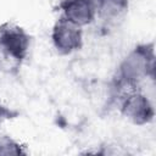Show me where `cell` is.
Here are the masks:
<instances>
[{
	"instance_id": "6da1fadb",
	"label": "cell",
	"mask_w": 156,
	"mask_h": 156,
	"mask_svg": "<svg viewBox=\"0 0 156 156\" xmlns=\"http://www.w3.org/2000/svg\"><path fill=\"white\" fill-rule=\"evenodd\" d=\"M155 45L144 43L134 46L121 61L117 71V78L138 87L146 78H155Z\"/></svg>"
},
{
	"instance_id": "7a4b0ae2",
	"label": "cell",
	"mask_w": 156,
	"mask_h": 156,
	"mask_svg": "<svg viewBox=\"0 0 156 156\" xmlns=\"http://www.w3.org/2000/svg\"><path fill=\"white\" fill-rule=\"evenodd\" d=\"M29 46L30 35L23 27L11 21L0 24V54L5 62L21 65L28 55Z\"/></svg>"
},
{
	"instance_id": "3957f363",
	"label": "cell",
	"mask_w": 156,
	"mask_h": 156,
	"mask_svg": "<svg viewBox=\"0 0 156 156\" xmlns=\"http://www.w3.org/2000/svg\"><path fill=\"white\" fill-rule=\"evenodd\" d=\"M118 106L122 116L136 126L147 124L155 117L152 102L144 93L138 89L124 96Z\"/></svg>"
},
{
	"instance_id": "277c9868",
	"label": "cell",
	"mask_w": 156,
	"mask_h": 156,
	"mask_svg": "<svg viewBox=\"0 0 156 156\" xmlns=\"http://www.w3.org/2000/svg\"><path fill=\"white\" fill-rule=\"evenodd\" d=\"M51 41L60 55H69L83 46L82 27L76 26L61 16L52 27Z\"/></svg>"
},
{
	"instance_id": "5b68a950",
	"label": "cell",
	"mask_w": 156,
	"mask_h": 156,
	"mask_svg": "<svg viewBox=\"0 0 156 156\" xmlns=\"http://www.w3.org/2000/svg\"><path fill=\"white\" fill-rule=\"evenodd\" d=\"M58 9L63 18L78 27H85L96 18L95 0H62Z\"/></svg>"
},
{
	"instance_id": "8992f818",
	"label": "cell",
	"mask_w": 156,
	"mask_h": 156,
	"mask_svg": "<svg viewBox=\"0 0 156 156\" xmlns=\"http://www.w3.org/2000/svg\"><path fill=\"white\" fill-rule=\"evenodd\" d=\"M96 2V17L106 26L121 23L128 12V0H100Z\"/></svg>"
},
{
	"instance_id": "52a82bcc",
	"label": "cell",
	"mask_w": 156,
	"mask_h": 156,
	"mask_svg": "<svg viewBox=\"0 0 156 156\" xmlns=\"http://www.w3.org/2000/svg\"><path fill=\"white\" fill-rule=\"evenodd\" d=\"M26 151L23 146L9 135H0V156H22Z\"/></svg>"
},
{
	"instance_id": "ba28073f",
	"label": "cell",
	"mask_w": 156,
	"mask_h": 156,
	"mask_svg": "<svg viewBox=\"0 0 156 156\" xmlns=\"http://www.w3.org/2000/svg\"><path fill=\"white\" fill-rule=\"evenodd\" d=\"M0 115H2V116H6L7 118H11V116H12V112L7 108V107H5L4 105H2V102H1V100H0Z\"/></svg>"
},
{
	"instance_id": "9c48e42d",
	"label": "cell",
	"mask_w": 156,
	"mask_h": 156,
	"mask_svg": "<svg viewBox=\"0 0 156 156\" xmlns=\"http://www.w3.org/2000/svg\"><path fill=\"white\" fill-rule=\"evenodd\" d=\"M95 1H100V0H95Z\"/></svg>"
}]
</instances>
